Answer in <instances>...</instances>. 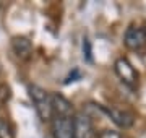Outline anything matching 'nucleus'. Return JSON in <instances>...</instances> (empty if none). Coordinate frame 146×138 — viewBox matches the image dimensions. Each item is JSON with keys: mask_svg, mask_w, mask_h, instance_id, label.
I'll list each match as a JSON object with an SVG mask.
<instances>
[{"mask_svg": "<svg viewBox=\"0 0 146 138\" xmlns=\"http://www.w3.org/2000/svg\"><path fill=\"white\" fill-rule=\"evenodd\" d=\"M83 50H84V55H86V60H88V62H93V57H91V44H89L88 39H84Z\"/></svg>", "mask_w": 146, "mask_h": 138, "instance_id": "nucleus-12", "label": "nucleus"}, {"mask_svg": "<svg viewBox=\"0 0 146 138\" xmlns=\"http://www.w3.org/2000/svg\"><path fill=\"white\" fill-rule=\"evenodd\" d=\"M101 111H104L107 115L114 120L119 127L122 128H128L133 125L135 122V115L128 111H123V109H117V107H104V106H99Z\"/></svg>", "mask_w": 146, "mask_h": 138, "instance_id": "nucleus-6", "label": "nucleus"}, {"mask_svg": "<svg viewBox=\"0 0 146 138\" xmlns=\"http://www.w3.org/2000/svg\"><path fill=\"white\" fill-rule=\"evenodd\" d=\"M125 46L130 50H141L146 46V34H145V28H136L131 26L127 29L125 33V39H123Z\"/></svg>", "mask_w": 146, "mask_h": 138, "instance_id": "nucleus-4", "label": "nucleus"}, {"mask_svg": "<svg viewBox=\"0 0 146 138\" xmlns=\"http://www.w3.org/2000/svg\"><path fill=\"white\" fill-rule=\"evenodd\" d=\"M98 138H122V135L115 130H102Z\"/></svg>", "mask_w": 146, "mask_h": 138, "instance_id": "nucleus-11", "label": "nucleus"}, {"mask_svg": "<svg viewBox=\"0 0 146 138\" xmlns=\"http://www.w3.org/2000/svg\"><path fill=\"white\" fill-rule=\"evenodd\" d=\"M75 138H94V127L88 114H76L73 117Z\"/></svg>", "mask_w": 146, "mask_h": 138, "instance_id": "nucleus-5", "label": "nucleus"}, {"mask_svg": "<svg viewBox=\"0 0 146 138\" xmlns=\"http://www.w3.org/2000/svg\"><path fill=\"white\" fill-rule=\"evenodd\" d=\"M0 138H15L11 125L2 117H0Z\"/></svg>", "mask_w": 146, "mask_h": 138, "instance_id": "nucleus-9", "label": "nucleus"}, {"mask_svg": "<svg viewBox=\"0 0 146 138\" xmlns=\"http://www.w3.org/2000/svg\"><path fill=\"white\" fill-rule=\"evenodd\" d=\"M52 96V112L54 117H72L73 106L67 98L62 94H50Z\"/></svg>", "mask_w": 146, "mask_h": 138, "instance_id": "nucleus-8", "label": "nucleus"}, {"mask_svg": "<svg viewBox=\"0 0 146 138\" xmlns=\"http://www.w3.org/2000/svg\"><path fill=\"white\" fill-rule=\"evenodd\" d=\"M81 75H80L78 70H73V73H70V76H68L67 80H65V83H70V81H76V78H80Z\"/></svg>", "mask_w": 146, "mask_h": 138, "instance_id": "nucleus-13", "label": "nucleus"}, {"mask_svg": "<svg viewBox=\"0 0 146 138\" xmlns=\"http://www.w3.org/2000/svg\"><path fill=\"white\" fill-rule=\"evenodd\" d=\"M11 49L16 54V57L21 60H28L33 54V44L25 36H15L11 39Z\"/></svg>", "mask_w": 146, "mask_h": 138, "instance_id": "nucleus-7", "label": "nucleus"}, {"mask_svg": "<svg viewBox=\"0 0 146 138\" xmlns=\"http://www.w3.org/2000/svg\"><path fill=\"white\" fill-rule=\"evenodd\" d=\"M115 73L120 80L123 81L127 86L130 88H135L136 83H138V72L135 70V67L130 64V60L125 57H120L115 60Z\"/></svg>", "mask_w": 146, "mask_h": 138, "instance_id": "nucleus-2", "label": "nucleus"}, {"mask_svg": "<svg viewBox=\"0 0 146 138\" xmlns=\"http://www.w3.org/2000/svg\"><path fill=\"white\" fill-rule=\"evenodd\" d=\"M50 123L54 138H75L73 117H54Z\"/></svg>", "mask_w": 146, "mask_h": 138, "instance_id": "nucleus-3", "label": "nucleus"}, {"mask_svg": "<svg viewBox=\"0 0 146 138\" xmlns=\"http://www.w3.org/2000/svg\"><path fill=\"white\" fill-rule=\"evenodd\" d=\"M29 96H31L34 107L37 111V115L41 117L42 120H52L54 112H52V96L49 94L46 90H42L41 86L31 85L29 86Z\"/></svg>", "mask_w": 146, "mask_h": 138, "instance_id": "nucleus-1", "label": "nucleus"}, {"mask_svg": "<svg viewBox=\"0 0 146 138\" xmlns=\"http://www.w3.org/2000/svg\"><path fill=\"white\" fill-rule=\"evenodd\" d=\"M10 99V90L7 85H0V107H3Z\"/></svg>", "mask_w": 146, "mask_h": 138, "instance_id": "nucleus-10", "label": "nucleus"}]
</instances>
